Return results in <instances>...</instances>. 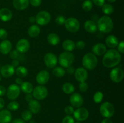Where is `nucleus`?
<instances>
[{
  "mask_svg": "<svg viewBox=\"0 0 124 123\" xmlns=\"http://www.w3.org/2000/svg\"><path fill=\"white\" fill-rule=\"evenodd\" d=\"M121 60V53L115 49L107 51L102 59V64L105 67L111 68L117 66Z\"/></svg>",
  "mask_w": 124,
  "mask_h": 123,
  "instance_id": "1",
  "label": "nucleus"
},
{
  "mask_svg": "<svg viewBox=\"0 0 124 123\" xmlns=\"http://www.w3.org/2000/svg\"><path fill=\"white\" fill-rule=\"evenodd\" d=\"M97 28L99 31L103 33H108L113 30L114 24L113 20L108 16H104L98 19Z\"/></svg>",
  "mask_w": 124,
  "mask_h": 123,
  "instance_id": "2",
  "label": "nucleus"
},
{
  "mask_svg": "<svg viewBox=\"0 0 124 123\" xmlns=\"http://www.w3.org/2000/svg\"><path fill=\"white\" fill-rule=\"evenodd\" d=\"M82 63L85 69L93 70L98 65V59L94 54L88 53L83 57Z\"/></svg>",
  "mask_w": 124,
  "mask_h": 123,
  "instance_id": "3",
  "label": "nucleus"
},
{
  "mask_svg": "<svg viewBox=\"0 0 124 123\" xmlns=\"http://www.w3.org/2000/svg\"><path fill=\"white\" fill-rule=\"evenodd\" d=\"M58 62L62 68H67L71 66L75 61V55L71 52L65 51L62 53L58 58Z\"/></svg>",
  "mask_w": 124,
  "mask_h": 123,
  "instance_id": "4",
  "label": "nucleus"
},
{
  "mask_svg": "<svg viewBox=\"0 0 124 123\" xmlns=\"http://www.w3.org/2000/svg\"><path fill=\"white\" fill-rule=\"evenodd\" d=\"M99 111L102 116L110 118L115 114V107L110 102H105L101 105Z\"/></svg>",
  "mask_w": 124,
  "mask_h": 123,
  "instance_id": "5",
  "label": "nucleus"
},
{
  "mask_svg": "<svg viewBox=\"0 0 124 123\" xmlns=\"http://www.w3.org/2000/svg\"><path fill=\"white\" fill-rule=\"evenodd\" d=\"M33 96L36 100H43L48 95V90L42 85H38L33 90Z\"/></svg>",
  "mask_w": 124,
  "mask_h": 123,
  "instance_id": "6",
  "label": "nucleus"
},
{
  "mask_svg": "<svg viewBox=\"0 0 124 123\" xmlns=\"http://www.w3.org/2000/svg\"><path fill=\"white\" fill-rule=\"evenodd\" d=\"M36 22L38 25H47L51 20V15L49 12L47 11H41L36 14L35 17Z\"/></svg>",
  "mask_w": 124,
  "mask_h": 123,
  "instance_id": "7",
  "label": "nucleus"
},
{
  "mask_svg": "<svg viewBox=\"0 0 124 123\" xmlns=\"http://www.w3.org/2000/svg\"><path fill=\"white\" fill-rule=\"evenodd\" d=\"M64 25L67 30L71 33H76L79 30L80 24L75 18H69L65 20Z\"/></svg>",
  "mask_w": 124,
  "mask_h": 123,
  "instance_id": "8",
  "label": "nucleus"
},
{
  "mask_svg": "<svg viewBox=\"0 0 124 123\" xmlns=\"http://www.w3.org/2000/svg\"><path fill=\"white\" fill-rule=\"evenodd\" d=\"M20 92V87L16 84H10L6 89L7 96L10 100H16L19 96Z\"/></svg>",
  "mask_w": 124,
  "mask_h": 123,
  "instance_id": "9",
  "label": "nucleus"
},
{
  "mask_svg": "<svg viewBox=\"0 0 124 123\" xmlns=\"http://www.w3.org/2000/svg\"><path fill=\"white\" fill-rule=\"evenodd\" d=\"M124 77V72L121 68H115L110 73V79L115 83H120Z\"/></svg>",
  "mask_w": 124,
  "mask_h": 123,
  "instance_id": "10",
  "label": "nucleus"
},
{
  "mask_svg": "<svg viewBox=\"0 0 124 123\" xmlns=\"http://www.w3.org/2000/svg\"><path fill=\"white\" fill-rule=\"evenodd\" d=\"M44 63L48 68H54L58 64V58L56 55L52 53H48L44 55Z\"/></svg>",
  "mask_w": 124,
  "mask_h": 123,
  "instance_id": "11",
  "label": "nucleus"
},
{
  "mask_svg": "<svg viewBox=\"0 0 124 123\" xmlns=\"http://www.w3.org/2000/svg\"><path fill=\"white\" fill-rule=\"evenodd\" d=\"M74 118L78 121H84L88 118L89 115V112L88 110L85 107H79L75 110L73 112Z\"/></svg>",
  "mask_w": 124,
  "mask_h": 123,
  "instance_id": "12",
  "label": "nucleus"
},
{
  "mask_svg": "<svg viewBox=\"0 0 124 123\" xmlns=\"http://www.w3.org/2000/svg\"><path fill=\"white\" fill-rule=\"evenodd\" d=\"M70 103L71 106L76 108H79L82 106L84 103V98L82 95L78 92L73 93L70 96Z\"/></svg>",
  "mask_w": 124,
  "mask_h": 123,
  "instance_id": "13",
  "label": "nucleus"
},
{
  "mask_svg": "<svg viewBox=\"0 0 124 123\" xmlns=\"http://www.w3.org/2000/svg\"><path fill=\"white\" fill-rule=\"evenodd\" d=\"M30 45L29 41L25 39H21L19 40L16 45V49L21 54H24L29 51Z\"/></svg>",
  "mask_w": 124,
  "mask_h": 123,
  "instance_id": "14",
  "label": "nucleus"
},
{
  "mask_svg": "<svg viewBox=\"0 0 124 123\" xmlns=\"http://www.w3.org/2000/svg\"><path fill=\"white\" fill-rule=\"evenodd\" d=\"M74 74L76 80L80 83L85 82L88 78V72L84 68H78L75 70Z\"/></svg>",
  "mask_w": 124,
  "mask_h": 123,
  "instance_id": "15",
  "label": "nucleus"
},
{
  "mask_svg": "<svg viewBox=\"0 0 124 123\" xmlns=\"http://www.w3.org/2000/svg\"><path fill=\"white\" fill-rule=\"evenodd\" d=\"M50 74L48 71L46 70H42L40 71L36 77V81L40 85H43L46 84L49 81Z\"/></svg>",
  "mask_w": 124,
  "mask_h": 123,
  "instance_id": "16",
  "label": "nucleus"
},
{
  "mask_svg": "<svg viewBox=\"0 0 124 123\" xmlns=\"http://www.w3.org/2000/svg\"><path fill=\"white\" fill-rule=\"evenodd\" d=\"M15 69L11 65H5L0 69V74L4 78L11 77L15 74Z\"/></svg>",
  "mask_w": 124,
  "mask_h": 123,
  "instance_id": "17",
  "label": "nucleus"
},
{
  "mask_svg": "<svg viewBox=\"0 0 124 123\" xmlns=\"http://www.w3.org/2000/svg\"><path fill=\"white\" fill-rule=\"evenodd\" d=\"M12 45L10 41L3 40L0 43V53L2 54H7L11 51Z\"/></svg>",
  "mask_w": 124,
  "mask_h": 123,
  "instance_id": "18",
  "label": "nucleus"
},
{
  "mask_svg": "<svg viewBox=\"0 0 124 123\" xmlns=\"http://www.w3.org/2000/svg\"><path fill=\"white\" fill-rule=\"evenodd\" d=\"M12 118V115L10 110L4 109L0 111V123H10Z\"/></svg>",
  "mask_w": 124,
  "mask_h": 123,
  "instance_id": "19",
  "label": "nucleus"
},
{
  "mask_svg": "<svg viewBox=\"0 0 124 123\" xmlns=\"http://www.w3.org/2000/svg\"><path fill=\"white\" fill-rule=\"evenodd\" d=\"M12 11L8 8H2L0 9V19L3 22H7L12 18Z\"/></svg>",
  "mask_w": 124,
  "mask_h": 123,
  "instance_id": "20",
  "label": "nucleus"
},
{
  "mask_svg": "<svg viewBox=\"0 0 124 123\" xmlns=\"http://www.w3.org/2000/svg\"><path fill=\"white\" fill-rule=\"evenodd\" d=\"M92 51L95 55H102L107 51V47L103 43H97L93 47Z\"/></svg>",
  "mask_w": 124,
  "mask_h": 123,
  "instance_id": "21",
  "label": "nucleus"
},
{
  "mask_svg": "<svg viewBox=\"0 0 124 123\" xmlns=\"http://www.w3.org/2000/svg\"><path fill=\"white\" fill-rule=\"evenodd\" d=\"M105 43L107 46L110 48H115L119 43L118 39L114 35H109L105 39Z\"/></svg>",
  "mask_w": 124,
  "mask_h": 123,
  "instance_id": "22",
  "label": "nucleus"
},
{
  "mask_svg": "<svg viewBox=\"0 0 124 123\" xmlns=\"http://www.w3.org/2000/svg\"><path fill=\"white\" fill-rule=\"evenodd\" d=\"M13 5L16 9L23 10L29 6V0H13Z\"/></svg>",
  "mask_w": 124,
  "mask_h": 123,
  "instance_id": "23",
  "label": "nucleus"
},
{
  "mask_svg": "<svg viewBox=\"0 0 124 123\" xmlns=\"http://www.w3.org/2000/svg\"><path fill=\"white\" fill-rule=\"evenodd\" d=\"M29 109L32 113H38L41 109V104L38 100H32L29 102Z\"/></svg>",
  "mask_w": 124,
  "mask_h": 123,
  "instance_id": "24",
  "label": "nucleus"
},
{
  "mask_svg": "<svg viewBox=\"0 0 124 123\" xmlns=\"http://www.w3.org/2000/svg\"><path fill=\"white\" fill-rule=\"evenodd\" d=\"M84 28L90 33H95L98 30L96 23L93 20H88L86 21L84 23Z\"/></svg>",
  "mask_w": 124,
  "mask_h": 123,
  "instance_id": "25",
  "label": "nucleus"
},
{
  "mask_svg": "<svg viewBox=\"0 0 124 123\" xmlns=\"http://www.w3.org/2000/svg\"><path fill=\"white\" fill-rule=\"evenodd\" d=\"M47 41L48 43L52 45H57L60 42V38L59 36L54 33H51L47 36Z\"/></svg>",
  "mask_w": 124,
  "mask_h": 123,
  "instance_id": "26",
  "label": "nucleus"
},
{
  "mask_svg": "<svg viewBox=\"0 0 124 123\" xmlns=\"http://www.w3.org/2000/svg\"><path fill=\"white\" fill-rule=\"evenodd\" d=\"M41 32L39 27L37 25H32L28 28V34L31 37H36Z\"/></svg>",
  "mask_w": 124,
  "mask_h": 123,
  "instance_id": "27",
  "label": "nucleus"
},
{
  "mask_svg": "<svg viewBox=\"0 0 124 123\" xmlns=\"http://www.w3.org/2000/svg\"><path fill=\"white\" fill-rule=\"evenodd\" d=\"M62 48L65 51L71 52L76 48L75 43L71 40L67 39L62 42Z\"/></svg>",
  "mask_w": 124,
  "mask_h": 123,
  "instance_id": "28",
  "label": "nucleus"
},
{
  "mask_svg": "<svg viewBox=\"0 0 124 123\" xmlns=\"http://www.w3.org/2000/svg\"><path fill=\"white\" fill-rule=\"evenodd\" d=\"M20 86L21 90L26 94H31L33 90V86L30 82H23Z\"/></svg>",
  "mask_w": 124,
  "mask_h": 123,
  "instance_id": "29",
  "label": "nucleus"
},
{
  "mask_svg": "<svg viewBox=\"0 0 124 123\" xmlns=\"http://www.w3.org/2000/svg\"><path fill=\"white\" fill-rule=\"evenodd\" d=\"M16 74L18 75V77L20 78H24L28 75L29 71L25 67L23 66H18L15 71Z\"/></svg>",
  "mask_w": 124,
  "mask_h": 123,
  "instance_id": "30",
  "label": "nucleus"
},
{
  "mask_svg": "<svg viewBox=\"0 0 124 123\" xmlns=\"http://www.w3.org/2000/svg\"><path fill=\"white\" fill-rule=\"evenodd\" d=\"M62 91L66 94H71L74 92L75 91V86L73 84L70 83H64L62 87Z\"/></svg>",
  "mask_w": 124,
  "mask_h": 123,
  "instance_id": "31",
  "label": "nucleus"
},
{
  "mask_svg": "<svg viewBox=\"0 0 124 123\" xmlns=\"http://www.w3.org/2000/svg\"><path fill=\"white\" fill-rule=\"evenodd\" d=\"M52 73L56 77H62L65 74V70L62 67H54L52 71Z\"/></svg>",
  "mask_w": 124,
  "mask_h": 123,
  "instance_id": "32",
  "label": "nucleus"
},
{
  "mask_svg": "<svg viewBox=\"0 0 124 123\" xmlns=\"http://www.w3.org/2000/svg\"><path fill=\"white\" fill-rule=\"evenodd\" d=\"M102 10L103 13H105L107 15L111 14L113 13L114 12V7L112 5L110 4H104L102 6Z\"/></svg>",
  "mask_w": 124,
  "mask_h": 123,
  "instance_id": "33",
  "label": "nucleus"
},
{
  "mask_svg": "<svg viewBox=\"0 0 124 123\" xmlns=\"http://www.w3.org/2000/svg\"><path fill=\"white\" fill-rule=\"evenodd\" d=\"M21 116L22 119L24 121H30L32 118V113L29 110H25L22 112Z\"/></svg>",
  "mask_w": 124,
  "mask_h": 123,
  "instance_id": "34",
  "label": "nucleus"
},
{
  "mask_svg": "<svg viewBox=\"0 0 124 123\" xmlns=\"http://www.w3.org/2000/svg\"><path fill=\"white\" fill-rule=\"evenodd\" d=\"M104 98V94L101 91H98L94 94L93 96V101L95 103H100L103 100Z\"/></svg>",
  "mask_w": 124,
  "mask_h": 123,
  "instance_id": "35",
  "label": "nucleus"
},
{
  "mask_svg": "<svg viewBox=\"0 0 124 123\" xmlns=\"http://www.w3.org/2000/svg\"><path fill=\"white\" fill-rule=\"evenodd\" d=\"M82 8L85 12H89L93 8V2L90 0H85L82 4Z\"/></svg>",
  "mask_w": 124,
  "mask_h": 123,
  "instance_id": "36",
  "label": "nucleus"
},
{
  "mask_svg": "<svg viewBox=\"0 0 124 123\" xmlns=\"http://www.w3.org/2000/svg\"><path fill=\"white\" fill-rule=\"evenodd\" d=\"M19 102L16 101H12L8 104L7 108L9 110L16 111L19 109Z\"/></svg>",
  "mask_w": 124,
  "mask_h": 123,
  "instance_id": "37",
  "label": "nucleus"
},
{
  "mask_svg": "<svg viewBox=\"0 0 124 123\" xmlns=\"http://www.w3.org/2000/svg\"><path fill=\"white\" fill-rule=\"evenodd\" d=\"M79 90H81V92H85L88 89V84L85 82H81L79 84Z\"/></svg>",
  "mask_w": 124,
  "mask_h": 123,
  "instance_id": "38",
  "label": "nucleus"
},
{
  "mask_svg": "<svg viewBox=\"0 0 124 123\" xmlns=\"http://www.w3.org/2000/svg\"><path fill=\"white\" fill-rule=\"evenodd\" d=\"M65 18L64 16L62 15H59L57 16V18H56V22L57 24H58V25H64V23H65Z\"/></svg>",
  "mask_w": 124,
  "mask_h": 123,
  "instance_id": "39",
  "label": "nucleus"
},
{
  "mask_svg": "<svg viewBox=\"0 0 124 123\" xmlns=\"http://www.w3.org/2000/svg\"><path fill=\"white\" fill-rule=\"evenodd\" d=\"M86 46V43L83 41H79L75 43V47L78 49H83Z\"/></svg>",
  "mask_w": 124,
  "mask_h": 123,
  "instance_id": "40",
  "label": "nucleus"
},
{
  "mask_svg": "<svg viewBox=\"0 0 124 123\" xmlns=\"http://www.w3.org/2000/svg\"><path fill=\"white\" fill-rule=\"evenodd\" d=\"M62 123H75V119L71 115H67L64 117Z\"/></svg>",
  "mask_w": 124,
  "mask_h": 123,
  "instance_id": "41",
  "label": "nucleus"
},
{
  "mask_svg": "<svg viewBox=\"0 0 124 123\" xmlns=\"http://www.w3.org/2000/svg\"><path fill=\"white\" fill-rule=\"evenodd\" d=\"M10 57L12 59L14 60V59H17L18 58H19V53L18 51L16 49V50H13L11 51L10 52Z\"/></svg>",
  "mask_w": 124,
  "mask_h": 123,
  "instance_id": "42",
  "label": "nucleus"
},
{
  "mask_svg": "<svg viewBox=\"0 0 124 123\" xmlns=\"http://www.w3.org/2000/svg\"><path fill=\"white\" fill-rule=\"evenodd\" d=\"M8 36V33L5 29L0 28V39L2 40H6Z\"/></svg>",
  "mask_w": 124,
  "mask_h": 123,
  "instance_id": "43",
  "label": "nucleus"
},
{
  "mask_svg": "<svg viewBox=\"0 0 124 123\" xmlns=\"http://www.w3.org/2000/svg\"><path fill=\"white\" fill-rule=\"evenodd\" d=\"M117 51L119 53L123 54L124 53V41H121L119 43H118L117 46Z\"/></svg>",
  "mask_w": 124,
  "mask_h": 123,
  "instance_id": "44",
  "label": "nucleus"
},
{
  "mask_svg": "<svg viewBox=\"0 0 124 123\" xmlns=\"http://www.w3.org/2000/svg\"><path fill=\"white\" fill-rule=\"evenodd\" d=\"M42 0H29V4L33 7H38L41 4Z\"/></svg>",
  "mask_w": 124,
  "mask_h": 123,
  "instance_id": "45",
  "label": "nucleus"
},
{
  "mask_svg": "<svg viewBox=\"0 0 124 123\" xmlns=\"http://www.w3.org/2000/svg\"><path fill=\"white\" fill-rule=\"evenodd\" d=\"M75 111L73 107L71 106H67L65 108V112L69 115H71V114H73Z\"/></svg>",
  "mask_w": 124,
  "mask_h": 123,
  "instance_id": "46",
  "label": "nucleus"
},
{
  "mask_svg": "<svg viewBox=\"0 0 124 123\" xmlns=\"http://www.w3.org/2000/svg\"><path fill=\"white\" fill-rule=\"evenodd\" d=\"M92 1L96 6L98 7H102L105 4V0H92Z\"/></svg>",
  "mask_w": 124,
  "mask_h": 123,
  "instance_id": "47",
  "label": "nucleus"
},
{
  "mask_svg": "<svg viewBox=\"0 0 124 123\" xmlns=\"http://www.w3.org/2000/svg\"><path fill=\"white\" fill-rule=\"evenodd\" d=\"M6 89L4 86L0 85V96H2L6 94Z\"/></svg>",
  "mask_w": 124,
  "mask_h": 123,
  "instance_id": "48",
  "label": "nucleus"
},
{
  "mask_svg": "<svg viewBox=\"0 0 124 123\" xmlns=\"http://www.w3.org/2000/svg\"><path fill=\"white\" fill-rule=\"evenodd\" d=\"M11 65H12L13 67L14 68H17L19 65V60L18 59H14V60H12V62H11Z\"/></svg>",
  "mask_w": 124,
  "mask_h": 123,
  "instance_id": "49",
  "label": "nucleus"
},
{
  "mask_svg": "<svg viewBox=\"0 0 124 123\" xmlns=\"http://www.w3.org/2000/svg\"><path fill=\"white\" fill-rule=\"evenodd\" d=\"M75 71V68H74L73 66H69V67L67 68V72L69 74H74Z\"/></svg>",
  "mask_w": 124,
  "mask_h": 123,
  "instance_id": "50",
  "label": "nucleus"
},
{
  "mask_svg": "<svg viewBox=\"0 0 124 123\" xmlns=\"http://www.w3.org/2000/svg\"><path fill=\"white\" fill-rule=\"evenodd\" d=\"M25 100H26V101H27V102H30L31 100H33V99L32 95H31L30 94H26V95H25Z\"/></svg>",
  "mask_w": 124,
  "mask_h": 123,
  "instance_id": "51",
  "label": "nucleus"
},
{
  "mask_svg": "<svg viewBox=\"0 0 124 123\" xmlns=\"http://www.w3.org/2000/svg\"><path fill=\"white\" fill-rule=\"evenodd\" d=\"M11 123H25V121H24L23 119L17 118V119H14Z\"/></svg>",
  "mask_w": 124,
  "mask_h": 123,
  "instance_id": "52",
  "label": "nucleus"
},
{
  "mask_svg": "<svg viewBox=\"0 0 124 123\" xmlns=\"http://www.w3.org/2000/svg\"><path fill=\"white\" fill-rule=\"evenodd\" d=\"M23 80L20 77H18V78H16L15 79V83L16 84H17V85H21L23 83Z\"/></svg>",
  "mask_w": 124,
  "mask_h": 123,
  "instance_id": "53",
  "label": "nucleus"
},
{
  "mask_svg": "<svg viewBox=\"0 0 124 123\" xmlns=\"http://www.w3.org/2000/svg\"><path fill=\"white\" fill-rule=\"evenodd\" d=\"M5 106V101L0 96V110L2 109Z\"/></svg>",
  "mask_w": 124,
  "mask_h": 123,
  "instance_id": "54",
  "label": "nucleus"
},
{
  "mask_svg": "<svg viewBox=\"0 0 124 123\" xmlns=\"http://www.w3.org/2000/svg\"><path fill=\"white\" fill-rule=\"evenodd\" d=\"M101 123H113V122L110 118H105L102 121Z\"/></svg>",
  "mask_w": 124,
  "mask_h": 123,
  "instance_id": "55",
  "label": "nucleus"
},
{
  "mask_svg": "<svg viewBox=\"0 0 124 123\" xmlns=\"http://www.w3.org/2000/svg\"><path fill=\"white\" fill-rule=\"evenodd\" d=\"M29 21L30 23H34L36 22V19H35V17L33 16H30V18H29Z\"/></svg>",
  "mask_w": 124,
  "mask_h": 123,
  "instance_id": "56",
  "label": "nucleus"
},
{
  "mask_svg": "<svg viewBox=\"0 0 124 123\" xmlns=\"http://www.w3.org/2000/svg\"><path fill=\"white\" fill-rule=\"evenodd\" d=\"M108 1H109L110 2H114L116 1V0H107Z\"/></svg>",
  "mask_w": 124,
  "mask_h": 123,
  "instance_id": "57",
  "label": "nucleus"
},
{
  "mask_svg": "<svg viewBox=\"0 0 124 123\" xmlns=\"http://www.w3.org/2000/svg\"><path fill=\"white\" fill-rule=\"evenodd\" d=\"M30 123H35V121L34 120H31L30 121Z\"/></svg>",
  "mask_w": 124,
  "mask_h": 123,
  "instance_id": "58",
  "label": "nucleus"
},
{
  "mask_svg": "<svg viewBox=\"0 0 124 123\" xmlns=\"http://www.w3.org/2000/svg\"><path fill=\"white\" fill-rule=\"evenodd\" d=\"M1 79H2V76H1V74H0V82H1Z\"/></svg>",
  "mask_w": 124,
  "mask_h": 123,
  "instance_id": "59",
  "label": "nucleus"
},
{
  "mask_svg": "<svg viewBox=\"0 0 124 123\" xmlns=\"http://www.w3.org/2000/svg\"><path fill=\"white\" fill-rule=\"evenodd\" d=\"M81 123L80 121H78V122H76V123Z\"/></svg>",
  "mask_w": 124,
  "mask_h": 123,
  "instance_id": "60",
  "label": "nucleus"
},
{
  "mask_svg": "<svg viewBox=\"0 0 124 123\" xmlns=\"http://www.w3.org/2000/svg\"><path fill=\"white\" fill-rule=\"evenodd\" d=\"M0 69H1V65H0Z\"/></svg>",
  "mask_w": 124,
  "mask_h": 123,
  "instance_id": "61",
  "label": "nucleus"
}]
</instances>
